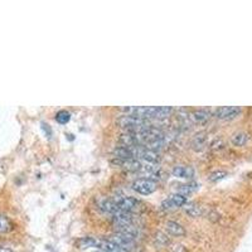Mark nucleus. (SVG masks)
<instances>
[{
    "label": "nucleus",
    "instance_id": "f257e3e1",
    "mask_svg": "<svg viewBox=\"0 0 252 252\" xmlns=\"http://www.w3.org/2000/svg\"><path fill=\"white\" fill-rule=\"evenodd\" d=\"M118 124L120 125V127L132 132L144 131V130L149 129L150 126H151L148 120H143V119L140 118H136V116L126 115V114L118 119Z\"/></svg>",
    "mask_w": 252,
    "mask_h": 252
},
{
    "label": "nucleus",
    "instance_id": "f03ea898",
    "mask_svg": "<svg viewBox=\"0 0 252 252\" xmlns=\"http://www.w3.org/2000/svg\"><path fill=\"white\" fill-rule=\"evenodd\" d=\"M132 189L141 196H150L156 191L158 184L155 180L149 178H139L132 182Z\"/></svg>",
    "mask_w": 252,
    "mask_h": 252
},
{
    "label": "nucleus",
    "instance_id": "7ed1b4c3",
    "mask_svg": "<svg viewBox=\"0 0 252 252\" xmlns=\"http://www.w3.org/2000/svg\"><path fill=\"white\" fill-rule=\"evenodd\" d=\"M110 241H112L121 250V252H132L136 247V238L130 235L119 233V232L112 236Z\"/></svg>",
    "mask_w": 252,
    "mask_h": 252
},
{
    "label": "nucleus",
    "instance_id": "20e7f679",
    "mask_svg": "<svg viewBox=\"0 0 252 252\" xmlns=\"http://www.w3.org/2000/svg\"><path fill=\"white\" fill-rule=\"evenodd\" d=\"M241 112H242V109L240 106H222V107L214 110L213 115L218 120L229 121L237 118Z\"/></svg>",
    "mask_w": 252,
    "mask_h": 252
},
{
    "label": "nucleus",
    "instance_id": "39448f33",
    "mask_svg": "<svg viewBox=\"0 0 252 252\" xmlns=\"http://www.w3.org/2000/svg\"><path fill=\"white\" fill-rule=\"evenodd\" d=\"M114 200L120 211L129 212V213H132L135 209H138L139 204H140V202L132 197H115Z\"/></svg>",
    "mask_w": 252,
    "mask_h": 252
},
{
    "label": "nucleus",
    "instance_id": "423d86ee",
    "mask_svg": "<svg viewBox=\"0 0 252 252\" xmlns=\"http://www.w3.org/2000/svg\"><path fill=\"white\" fill-rule=\"evenodd\" d=\"M187 202H188L187 197L183 196V194L180 193H176L169 196L168 198H165V200L161 202V208L163 209L179 208V207H183Z\"/></svg>",
    "mask_w": 252,
    "mask_h": 252
},
{
    "label": "nucleus",
    "instance_id": "0eeeda50",
    "mask_svg": "<svg viewBox=\"0 0 252 252\" xmlns=\"http://www.w3.org/2000/svg\"><path fill=\"white\" fill-rule=\"evenodd\" d=\"M172 174L179 179H193L196 176V170L194 168L188 167V165H176L172 170Z\"/></svg>",
    "mask_w": 252,
    "mask_h": 252
},
{
    "label": "nucleus",
    "instance_id": "6e6552de",
    "mask_svg": "<svg viewBox=\"0 0 252 252\" xmlns=\"http://www.w3.org/2000/svg\"><path fill=\"white\" fill-rule=\"evenodd\" d=\"M165 229L170 236H176V237H182L185 235L184 227L176 221H168L165 223Z\"/></svg>",
    "mask_w": 252,
    "mask_h": 252
},
{
    "label": "nucleus",
    "instance_id": "1a4fd4ad",
    "mask_svg": "<svg viewBox=\"0 0 252 252\" xmlns=\"http://www.w3.org/2000/svg\"><path fill=\"white\" fill-rule=\"evenodd\" d=\"M212 116V112L209 110H205V109H200V110H196L191 114V119L192 121H194L196 124H204L211 119Z\"/></svg>",
    "mask_w": 252,
    "mask_h": 252
},
{
    "label": "nucleus",
    "instance_id": "9d476101",
    "mask_svg": "<svg viewBox=\"0 0 252 252\" xmlns=\"http://www.w3.org/2000/svg\"><path fill=\"white\" fill-rule=\"evenodd\" d=\"M250 141V135L245 131H237L231 136V143L235 147H245Z\"/></svg>",
    "mask_w": 252,
    "mask_h": 252
},
{
    "label": "nucleus",
    "instance_id": "9b49d317",
    "mask_svg": "<svg viewBox=\"0 0 252 252\" xmlns=\"http://www.w3.org/2000/svg\"><path fill=\"white\" fill-rule=\"evenodd\" d=\"M182 208L184 209L185 213L189 214L191 217H200L201 214H202V207L194 202H189V201L183 205Z\"/></svg>",
    "mask_w": 252,
    "mask_h": 252
},
{
    "label": "nucleus",
    "instance_id": "f8f14e48",
    "mask_svg": "<svg viewBox=\"0 0 252 252\" xmlns=\"http://www.w3.org/2000/svg\"><path fill=\"white\" fill-rule=\"evenodd\" d=\"M205 143H207V136H205V132L201 131V132H198V134L194 135L193 140H192V147H193L196 150H198V151H201V150L205 147Z\"/></svg>",
    "mask_w": 252,
    "mask_h": 252
},
{
    "label": "nucleus",
    "instance_id": "ddd939ff",
    "mask_svg": "<svg viewBox=\"0 0 252 252\" xmlns=\"http://www.w3.org/2000/svg\"><path fill=\"white\" fill-rule=\"evenodd\" d=\"M200 189V184L197 182H189V183H185V184L179 185L178 188V193L183 194V196H187V194H191L194 193L196 191Z\"/></svg>",
    "mask_w": 252,
    "mask_h": 252
},
{
    "label": "nucleus",
    "instance_id": "4468645a",
    "mask_svg": "<svg viewBox=\"0 0 252 252\" xmlns=\"http://www.w3.org/2000/svg\"><path fill=\"white\" fill-rule=\"evenodd\" d=\"M71 120V114L68 111H66V110H61V111H58L56 114V121L58 124H61V125H65V124L70 123Z\"/></svg>",
    "mask_w": 252,
    "mask_h": 252
},
{
    "label": "nucleus",
    "instance_id": "2eb2a0df",
    "mask_svg": "<svg viewBox=\"0 0 252 252\" xmlns=\"http://www.w3.org/2000/svg\"><path fill=\"white\" fill-rule=\"evenodd\" d=\"M13 228V223L10 222L8 217L5 216H0V233L4 232H9Z\"/></svg>",
    "mask_w": 252,
    "mask_h": 252
},
{
    "label": "nucleus",
    "instance_id": "dca6fc26",
    "mask_svg": "<svg viewBox=\"0 0 252 252\" xmlns=\"http://www.w3.org/2000/svg\"><path fill=\"white\" fill-rule=\"evenodd\" d=\"M227 176V173L226 172H223V170H216V172H213V173H211V176H209V180L213 183L216 182H220V180H222L223 178H226Z\"/></svg>",
    "mask_w": 252,
    "mask_h": 252
},
{
    "label": "nucleus",
    "instance_id": "f3484780",
    "mask_svg": "<svg viewBox=\"0 0 252 252\" xmlns=\"http://www.w3.org/2000/svg\"><path fill=\"white\" fill-rule=\"evenodd\" d=\"M0 252H14L13 250L8 249V247H1L0 246Z\"/></svg>",
    "mask_w": 252,
    "mask_h": 252
}]
</instances>
